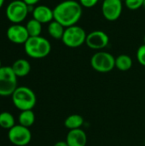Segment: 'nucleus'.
Wrapping results in <instances>:
<instances>
[{
    "instance_id": "412c9836",
    "label": "nucleus",
    "mask_w": 145,
    "mask_h": 146,
    "mask_svg": "<svg viewBox=\"0 0 145 146\" xmlns=\"http://www.w3.org/2000/svg\"><path fill=\"white\" fill-rule=\"evenodd\" d=\"M144 0H125V4L126 8L132 10H136L143 7Z\"/></svg>"
},
{
    "instance_id": "1a4fd4ad",
    "label": "nucleus",
    "mask_w": 145,
    "mask_h": 146,
    "mask_svg": "<svg viewBox=\"0 0 145 146\" xmlns=\"http://www.w3.org/2000/svg\"><path fill=\"white\" fill-rule=\"evenodd\" d=\"M123 3L121 0H103L102 13L103 17L109 21L118 20L122 13Z\"/></svg>"
},
{
    "instance_id": "f03ea898",
    "label": "nucleus",
    "mask_w": 145,
    "mask_h": 146,
    "mask_svg": "<svg viewBox=\"0 0 145 146\" xmlns=\"http://www.w3.org/2000/svg\"><path fill=\"white\" fill-rule=\"evenodd\" d=\"M24 49L28 56L34 59H41L50 53L51 44L48 39L42 36L29 37L24 44Z\"/></svg>"
},
{
    "instance_id": "5701e85b",
    "label": "nucleus",
    "mask_w": 145,
    "mask_h": 146,
    "mask_svg": "<svg viewBox=\"0 0 145 146\" xmlns=\"http://www.w3.org/2000/svg\"><path fill=\"white\" fill-rule=\"evenodd\" d=\"M99 0H79V3H80V5L84 8H92L94 7Z\"/></svg>"
},
{
    "instance_id": "2eb2a0df",
    "label": "nucleus",
    "mask_w": 145,
    "mask_h": 146,
    "mask_svg": "<svg viewBox=\"0 0 145 146\" xmlns=\"http://www.w3.org/2000/svg\"><path fill=\"white\" fill-rule=\"evenodd\" d=\"M65 27H63L60 22L53 20L49 23L48 33L55 39H62L65 32Z\"/></svg>"
},
{
    "instance_id": "9b49d317",
    "label": "nucleus",
    "mask_w": 145,
    "mask_h": 146,
    "mask_svg": "<svg viewBox=\"0 0 145 146\" xmlns=\"http://www.w3.org/2000/svg\"><path fill=\"white\" fill-rule=\"evenodd\" d=\"M29 37L26 26H22L21 24H14L7 30V38L14 44H25Z\"/></svg>"
},
{
    "instance_id": "39448f33",
    "label": "nucleus",
    "mask_w": 145,
    "mask_h": 146,
    "mask_svg": "<svg viewBox=\"0 0 145 146\" xmlns=\"http://www.w3.org/2000/svg\"><path fill=\"white\" fill-rule=\"evenodd\" d=\"M86 36L85 31L81 27L74 25L65 28L62 41L67 47L78 48L85 44Z\"/></svg>"
},
{
    "instance_id": "f8f14e48",
    "label": "nucleus",
    "mask_w": 145,
    "mask_h": 146,
    "mask_svg": "<svg viewBox=\"0 0 145 146\" xmlns=\"http://www.w3.org/2000/svg\"><path fill=\"white\" fill-rule=\"evenodd\" d=\"M32 13L33 19L37 20L42 24L50 23L54 20L53 9L46 5H38L34 7Z\"/></svg>"
},
{
    "instance_id": "c85d7f7f",
    "label": "nucleus",
    "mask_w": 145,
    "mask_h": 146,
    "mask_svg": "<svg viewBox=\"0 0 145 146\" xmlns=\"http://www.w3.org/2000/svg\"><path fill=\"white\" fill-rule=\"evenodd\" d=\"M144 44H145V36L144 38Z\"/></svg>"
},
{
    "instance_id": "a878e982",
    "label": "nucleus",
    "mask_w": 145,
    "mask_h": 146,
    "mask_svg": "<svg viewBox=\"0 0 145 146\" xmlns=\"http://www.w3.org/2000/svg\"><path fill=\"white\" fill-rule=\"evenodd\" d=\"M3 3H4V0H0V9H1L2 6L3 5Z\"/></svg>"
},
{
    "instance_id": "b1692460",
    "label": "nucleus",
    "mask_w": 145,
    "mask_h": 146,
    "mask_svg": "<svg viewBox=\"0 0 145 146\" xmlns=\"http://www.w3.org/2000/svg\"><path fill=\"white\" fill-rule=\"evenodd\" d=\"M23 1H24L25 3L27 4L28 6H33V5L37 4V3L39 2V0H23Z\"/></svg>"
},
{
    "instance_id": "20e7f679",
    "label": "nucleus",
    "mask_w": 145,
    "mask_h": 146,
    "mask_svg": "<svg viewBox=\"0 0 145 146\" xmlns=\"http://www.w3.org/2000/svg\"><path fill=\"white\" fill-rule=\"evenodd\" d=\"M18 77L11 67L5 66L0 68V96H11L17 86Z\"/></svg>"
},
{
    "instance_id": "f257e3e1",
    "label": "nucleus",
    "mask_w": 145,
    "mask_h": 146,
    "mask_svg": "<svg viewBox=\"0 0 145 146\" xmlns=\"http://www.w3.org/2000/svg\"><path fill=\"white\" fill-rule=\"evenodd\" d=\"M82 8L80 3L75 0H65L58 3L53 9L54 20L65 27L74 26L82 16Z\"/></svg>"
},
{
    "instance_id": "dca6fc26",
    "label": "nucleus",
    "mask_w": 145,
    "mask_h": 146,
    "mask_svg": "<svg viewBox=\"0 0 145 146\" xmlns=\"http://www.w3.org/2000/svg\"><path fill=\"white\" fill-rule=\"evenodd\" d=\"M84 118L80 115L73 114L69 116H68L64 121L65 127L69 129V130H74V129H79L81 128V127L84 124Z\"/></svg>"
},
{
    "instance_id": "393cba45",
    "label": "nucleus",
    "mask_w": 145,
    "mask_h": 146,
    "mask_svg": "<svg viewBox=\"0 0 145 146\" xmlns=\"http://www.w3.org/2000/svg\"><path fill=\"white\" fill-rule=\"evenodd\" d=\"M54 146H68V145L65 140V141H58V142H56L54 145Z\"/></svg>"
},
{
    "instance_id": "bb28decb",
    "label": "nucleus",
    "mask_w": 145,
    "mask_h": 146,
    "mask_svg": "<svg viewBox=\"0 0 145 146\" xmlns=\"http://www.w3.org/2000/svg\"><path fill=\"white\" fill-rule=\"evenodd\" d=\"M143 7L145 8V0H144V3H143Z\"/></svg>"
},
{
    "instance_id": "423d86ee",
    "label": "nucleus",
    "mask_w": 145,
    "mask_h": 146,
    "mask_svg": "<svg viewBox=\"0 0 145 146\" xmlns=\"http://www.w3.org/2000/svg\"><path fill=\"white\" fill-rule=\"evenodd\" d=\"M91 65L99 73H109L115 68V57L106 51L95 53L91 59Z\"/></svg>"
},
{
    "instance_id": "aec40b11",
    "label": "nucleus",
    "mask_w": 145,
    "mask_h": 146,
    "mask_svg": "<svg viewBox=\"0 0 145 146\" xmlns=\"http://www.w3.org/2000/svg\"><path fill=\"white\" fill-rule=\"evenodd\" d=\"M14 126H15V121L11 113L7 111L0 113V127L2 128L9 130Z\"/></svg>"
},
{
    "instance_id": "cd10ccee",
    "label": "nucleus",
    "mask_w": 145,
    "mask_h": 146,
    "mask_svg": "<svg viewBox=\"0 0 145 146\" xmlns=\"http://www.w3.org/2000/svg\"><path fill=\"white\" fill-rule=\"evenodd\" d=\"M2 68V63H1V60H0V68Z\"/></svg>"
},
{
    "instance_id": "a211bd4d",
    "label": "nucleus",
    "mask_w": 145,
    "mask_h": 146,
    "mask_svg": "<svg viewBox=\"0 0 145 146\" xmlns=\"http://www.w3.org/2000/svg\"><path fill=\"white\" fill-rule=\"evenodd\" d=\"M132 67V59L126 54L118 56L115 58V68L121 71H128Z\"/></svg>"
},
{
    "instance_id": "7c9ffc66",
    "label": "nucleus",
    "mask_w": 145,
    "mask_h": 146,
    "mask_svg": "<svg viewBox=\"0 0 145 146\" xmlns=\"http://www.w3.org/2000/svg\"><path fill=\"white\" fill-rule=\"evenodd\" d=\"M144 145H145V139H144Z\"/></svg>"
},
{
    "instance_id": "6e6552de",
    "label": "nucleus",
    "mask_w": 145,
    "mask_h": 146,
    "mask_svg": "<svg viewBox=\"0 0 145 146\" xmlns=\"http://www.w3.org/2000/svg\"><path fill=\"white\" fill-rule=\"evenodd\" d=\"M9 140L16 146L27 145L32 139V133L28 127L15 125L8 132Z\"/></svg>"
},
{
    "instance_id": "0eeeda50",
    "label": "nucleus",
    "mask_w": 145,
    "mask_h": 146,
    "mask_svg": "<svg viewBox=\"0 0 145 146\" xmlns=\"http://www.w3.org/2000/svg\"><path fill=\"white\" fill-rule=\"evenodd\" d=\"M29 13L28 5L23 0H14L6 8V16L14 24H20Z\"/></svg>"
},
{
    "instance_id": "ddd939ff",
    "label": "nucleus",
    "mask_w": 145,
    "mask_h": 146,
    "mask_svg": "<svg viewBox=\"0 0 145 146\" xmlns=\"http://www.w3.org/2000/svg\"><path fill=\"white\" fill-rule=\"evenodd\" d=\"M66 142L68 146H85L87 143V136L81 128L69 130L66 137Z\"/></svg>"
},
{
    "instance_id": "9d476101",
    "label": "nucleus",
    "mask_w": 145,
    "mask_h": 146,
    "mask_svg": "<svg viewBox=\"0 0 145 146\" xmlns=\"http://www.w3.org/2000/svg\"><path fill=\"white\" fill-rule=\"evenodd\" d=\"M109 43V38L108 34L101 30H96L86 36L85 44L86 45L96 50H100L104 49Z\"/></svg>"
},
{
    "instance_id": "f3484780",
    "label": "nucleus",
    "mask_w": 145,
    "mask_h": 146,
    "mask_svg": "<svg viewBox=\"0 0 145 146\" xmlns=\"http://www.w3.org/2000/svg\"><path fill=\"white\" fill-rule=\"evenodd\" d=\"M18 121H19V124L23 127H26L28 128L32 127L35 122V115L32 110L21 111L19 117H18Z\"/></svg>"
},
{
    "instance_id": "4be33fe9",
    "label": "nucleus",
    "mask_w": 145,
    "mask_h": 146,
    "mask_svg": "<svg viewBox=\"0 0 145 146\" xmlns=\"http://www.w3.org/2000/svg\"><path fill=\"white\" fill-rule=\"evenodd\" d=\"M137 59L138 62L145 67V44L141 45L137 50Z\"/></svg>"
},
{
    "instance_id": "c756f323",
    "label": "nucleus",
    "mask_w": 145,
    "mask_h": 146,
    "mask_svg": "<svg viewBox=\"0 0 145 146\" xmlns=\"http://www.w3.org/2000/svg\"><path fill=\"white\" fill-rule=\"evenodd\" d=\"M121 1H122V2H123V1H124V2H125V0H121Z\"/></svg>"
},
{
    "instance_id": "7ed1b4c3",
    "label": "nucleus",
    "mask_w": 145,
    "mask_h": 146,
    "mask_svg": "<svg viewBox=\"0 0 145 146\" xmlns=\"http://www.w3.org/2000/svg\"><path fill=\"white\" fill-rule=\"evenodd\" d=\"M11 98L15 107L21 111L32 110L37 102L34 92L27 86H18Z\"/></svg>"
},
{
    "instance_id": "6ab92c4d",
    "label": "nucleus",
    "mask_w": 145,
    "mask_h": 146,
    "mask_svg": "<svg viewBox=\"0 0 145 146\" xmlns=\"http://www.w3.org/2000/svg\"><path fill=\"white\" fill-rule=\"evenodd\" d=\"M26 28L30 37L40 36L41 32H42V23H40L39 21L32 18L27 21L26 25Z\"/></svg>"
},
{
    "instance_id": "4468645a",
    "label": "nucleus",
    "mask_w": 145,
    "mask_h": 146,
    "mask_svg": "<svg viewBox=\"0 0 145 146\" xmlns=\"http://www.w3.org/2000/svg\"><path fill=\"white\" fill-rule=\"evenodd\" d=\"M14 73L17 77L26 76L31 71L30 62L26 59H18L11 66Z\"/></svg>"
}]
</instances>
